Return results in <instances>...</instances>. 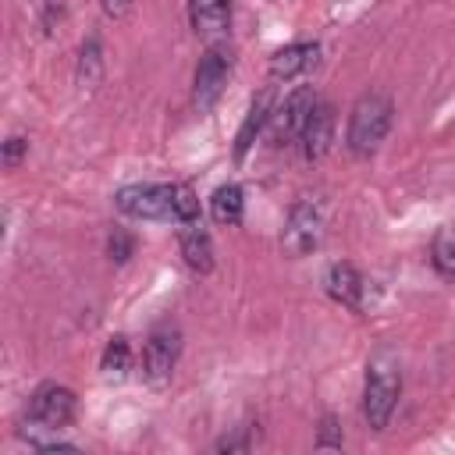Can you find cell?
<instances>
[{"label": "cell", "mask_w": 455, "mask_h": 455, "mask_svg": "<svg viewBox=\"0 0 455 455\" xmlns=\"http://www.w3.org/2000/svg\"><path fill=\"white\" fill-rule=\"evenodd\" d=\"M402 395V366L398 355L380 348L370 363H366V384H363V416L373 430H384L395 416Z\"/></svg>", "instance_id": "6da1fadb"}, {"label": "cell", "mask_w": 455, "mask_h": 455, "mask_svg": "<svg viewBox=\"0 0 455 455\" xmlns=\"http://www.w3.org/2000/svg\"><path fill=\"white\" fill-rule=\"evenodd\" d=\"M391 121H395V103L384 92H363L348 114V135H345L348 153L352 156L377 153V146L391 132Z\"/></svg>", "instance_id": "7a4b0ae2"}, {"label": "cell", "mask_w": 455, "mask_h": 455, "mask_svg": "<svg viewBox=\"0 0 455 455\" xmlns=\"http://www.w3.org/2000/svg\"><path fill=\"white\" fill-rule=\"evenodd\" d=\"M114 203L135 220H174V185H124Z\"/></svg>", "instance_id": "3957f363"}, {"label": "cell", "mask_w": 455, "mask_h": 455, "mask_svg": "<svg viewBox=\"0 0 455 455\" xmlns=\"http://www.w3.org/2000/svg\"><path fill=\"white\" fill-rule=\"evenodd\" d=\"M320 238H323V210H320V203H313V199L295 203L291 213H288L284 231H281V249L299 259V256H309L320 245Z\"/></svg>", "instance_id": "277c9868"}, {"label": "cell", "mask_w": 455, "mask_h": 455, "mask_svg": "<svg viewBox=\"0 0 455 455\" xmlns=\"http://www.w3.org/2000/svg\"><path fill=\"white\" fill-rule=\"evenodd\" d=\"M313 107H316V92H313L309 85L291 89V92L274 107V114H270V139H274V146L295 142V139L302 135V128H306Z\"/></svg>", "instance_id": "5b68a950"}, {"label": "cell", "mask_w": 455, "mask_h": 455, "mask_svg": "<svg viewBox=\"0 0 455 455\" xmlns=\"http://www.w3.org/2000/svg\"><path fill=\"white\" fill-rule=\"evenodd\" d=\"M178 355H181L178 327H156L146 338V348H142V377H146V384L164 387L171 380L174 366H178Z\"/></svg>", "instance_id": "8992f818"}, {"label": "cell", "mask_w": 455, "mask_h": 455, "mask_svg": "<svg viewBox=\"0 0 455 455\" xmlns=\"http://www.w3.org/2000/svg\"><path fill=\"white\" fill-rule=\"evenodd\" d=\"M228 75H231V50L220 46V43L206 46V53L196 64V82H192V100H196L199 110L213 107V100L220 96Z\"/></svg>", "instance_id": "52a82bcc"}, {"label": "cell", "mask_w": 455, "mask_h": 455, "mask_svg": "<svg viewBox=\"0 0 455 455\" xmlns=\"http://www.w3.org/2000/svg\"><path fill=\"white\" fill-rule=\"evenodd\" d=\"M75 416V391L64 384H39L28 398V423L60 430Z\"/></svg>", "instance_id": "ba28073f"}, {"label": "cell", "mask_w": 455, "mask_h": 455, "mask_svg": "<svg viewBox=\"0 0 455 455\" xmlns=\"http://www.w3.org/2000/svg\"><path fill=\"white\" fill-rule=\"evenodd\" d=\"M331 142H334V107L327 100H316V107H313L302 135H299L302 156L306 160H320V156H327Z\"/></svg>", "instance_id": "9c48e42d"}, {"label": "cell", "mask_w": 455, "mask_h": 455, "mask_svg": "<svg viewBox=\"0 0 455 455\" xmlns=\"http://www.w3.org/2000/svg\"><path fill=\"white\" fill-rule=\"evenodd\" d=\"M323 284H327V295L334 302H341V306H348L355 313L366 306V277L352 263H334L327 270V281Z\"/></svg>", "instance_id": "30bf717a"}, {"label": "cell", "mask_w": 455, "mask_h": 455, "mask_svg": "<svg viewBox=\"0 0 455 455\" xmlns=\"http://www.w3.org/2000/svg\"><path fill=\"white\" fill-rule=\"evenodd\" d=\"M320 64V43H288L270 57V78H295Z\"/></svg>", "instance_id": "8fae6325"}, {"label": "cell", "mask_w": 455, "mask_h": 455, "mask_svg": "<svg viewBox=\"0 0 455 455\" xmlns=\"http://www.w3.org/2000/svg\"><path fill=\"white\" fill-rule=\"evenodd\" d=\"M178 249H181V259H185L188 270H196V274H210L213 270V242H210V235H206V228L199 220L181 228Z\"/></svg>", "instance_id": "7c38bea8"}, {"label": "cell", "mask_w": 455, "mask_h": 455, "mask_svg": "<svg viewBox=\"0 0 455 455\" xmlns=\"http://www.w3.org/2000/svg\"><path fill=\"white\" fill-rule=\"evenodd\" d=\"M188 18L203 39H220L231 25V0H188Z\"/></svg>", "instance_id": "4fadbf2b"}, {"label": "cell", "mask_w": 455, "mask_h": 455, "mask_svg": "<svg viewBox=\"0 0 455 455\" xmlns=\"http://www.w3.org/2000/svg\"><path fill=\"white\" fill-rule=\"evenodd\" d=\"M270 114H274V110H270V92H259V96L252 100V107H249V114H245L238 135H235V160H242V156L252 149V142H256L259 128L270 121Z\"/></svg>", "instance_id": "5bb4252c"}, {"label": "cell", "mask_w": 455, "mask_h": 455, "mask_svg": "<svg viewBox=\"0 0 455 455\" xmlns=\"http://www.w3.org/2000/svg\"><path fill=\"white\" fill-rule=\"evenodd\" d=\"M242 210H245V192H242V185L228 181V185L213 188V196H210V217H213L217 224H238V220H242Z\"/></svg>", "instance_id": "9a60e30c"}, {"label": "cell", "mask_w": 455, "mask_h": 455, "mask_svg": "<svg viewBox=\"0 0 455 455\" xmlns=\"http://www.w3.org/2000/svg\"><path fill=\"white\" fill-rule=\"evenodd\" d=\"M128 366H132V345H128V338H110L107 341V348H103V359H100V370H103V377H110V380H121L124 373H128Z\"/></svg>", "instance_id": "2e32d148"}, {"label": "cell", "mask_w": 455, "mask_h": 455, "mask_svg": "<svg viewBox=\"0 0 455 455\" xmlns=\"http://www.w3.org/2000/svg\"><path fill=\"white\" fill-rule=\"evenodd\" d=\"M434 267L444 277H455V228H444L434 238Z\"/></svg>", "instance_id": "e0dca14e"}, {"label": "cell", "mask_w": 455, "mask_h": 455, "mask_svg": "<svg viewBox=\"0 0 455 455\" xmlns=\"http://www.w3.org/2000/svg\"><path fill=\"white\" fill-rule=\"evenodd\" d=\"M174 220L178 224H192L199 220V199L188 185H174Z\"/></svg>", "instance_id": "ac0fdd59"}, {"label": "cell", "mask_w": 455, "mask_h": 455, "mask_svg": "<svg viewBox=\"0 0 455 455\" xmlns=\"http://www.w3.org/2000/svg\"><path fill=\"white\" fill-rule=\"evenodd\" d=\"M132 245H135V242H132L128 231H114V235L107 238V256H110L114 263H124V259L132 256Z\"/></svg>", "instance_id": "d6986e66"}, {"label": "cell", "mask_w": 455, "mask_h": 455, "mask_svg": "<svg viewBox=\"0 0 455 455\" xmlns=\"http://www.w3.org/2000/svg\"><path fill=\"white\" fill-rule=\"evenodd\" d=\"M28 153V139H21V135H11L7 142H4V167H18L21 164V156Z\"/></svg>", "instance_id": "ffe728a7"}, {"label": "cell", "mask_w": 455, "mask_h": 455, "mask_svg": "<svg viewBox=\"0 0 455 455\" xmlns=\"http://www.w3.org/2000/svg\"><path fill=\"white\" fill-rule=\"evenodd\" d=\"M316 448H341V427L334 416H323L320 423V437H316Z\"/></svg>", "instance_id": "44dd1931"}, {"label": "cell", "mask_w": 455, "mask_h": 455, "mask_svg": "<svg viewBox=\"0 0 455 455\" xmlns=\"http://www.w3.org/2000/svg\"><path fill=\"white\" fill-rule=\"evenodd\" d=\"M100 4H103V11H107L110 18H124L128 7H132V0H100Z\"/></svg>", "instance_id": "7402d4cb"}]
</instances>
